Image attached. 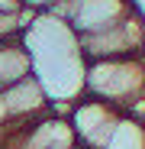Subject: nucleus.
<instances>
[{
	"mask_svg": "<svg viewBox=\"0 0 145 149\" xmlns=\"http://www.w3.org/2000/svg\"><path fill=\"white\" fill-rule=\"evenodd\" d=\"M23 0H0V13H19Z\"/></svg>",
	"mask_w": 145,
	"mask_h": 149,
	"instance_id": "f8f14e48",
	"label": "nucleus"
},
{
	"mask_svg": "<svg viewBox=\"0 0 145 149\" xmlns=\"http://www.w3.org/2000/svg\"><path fill=\"white\" fill-rule=\"evenodd\" d=\"M84 94L100 97L123 113L135 97L145 94V52L126 58H97L87 62Z\"/></svg>",
	"mask_w": 145,
	"mask_h": 149,
	"instance_id": "f03ea898",
	"label": "nucleus"
},
{
	"mask_svg": "<svg viewBox=\"0 0 145 149\" xmlns=\"http://www.w3.org/2000/svg\"><path fill=\"white\" fill-rule=\"evenodd\" d=\"M68 149H84V146H78V143H74V146H68Z\"/></svg>",
	"mask_w": 145,
	"mask_h": 149,
	"instance_id": "ddd939ff",
	"label": "nucleus"
},
{
	"mask_svg": "<svg viewBox=\"0 0 145 149\" xmlns=\"http://www.w3.org/2000/svg\"><path fill=\"white\" fill-rule=\"evenodd\" d=\"M119 120V110L100 97H78L68 110V123H71V133H74V143L84 149H103V143L110 139L113 127Z\"/></svg>",
	"mask_w": 145,
	"mask_h": 149,
	"instance_id": "20e7f679",
	"label": "nucleus"
},
{
	"mask_svg": "<svg viewBox=\"0 0 145 149\" xmlns=\"http://www.w3.org/2000/svg\"><path fill=\"white\" fill-rule=\"evenodd\" d=\"M103 149H145V127L139 120L119 113V120H116L110 139L103 143Z\"/></svg>",
	"mask_w": 145,
	"mask_h": 149,
	"instance_id": "6e6552de",
	"label": "nucleus"
},
{
	"mask_svg": "<svg viewBox=\"0 0 145 149\" xmlns=\"http://www.w3.org/2000/svg\"><path fill=\"white\" fill-rule=\"evenodd\" d=\"M135 7H139L135 0H58V7L52 13L68 19L78 36H87L97 29H107L110 23L123 19Z\"/></svg>",
	"mask_w": 145,
	"mask_h": 149,
	"instance_id": "39448f33",
	"label": "nucleus"
},
{
	"mask_svg": "<svg viewBox=\"0 0 145 149\" xmlns=\"http://www.w3.org/2000/svg\"><path fill=\"white\" fill-rule=\"evenodd\" d=\"M81 52L87 62L97 58H126L145 52V10L135 7L123 19L110 23L107 29H97L81 36Z\"/></svg>",
	"mask_w": 145,
	"mask_h": 149,
	"instance_id": "7ed1b4c3",
	"label": "nucleus"
},
{
	"mask_svg": "<svg viewBox=\"0 0 145 149\" xmlns=\"http://www.w3.org/2000/svg\"><path fill=\"white\" fill-rule=\"evenodd\" d=\"M19 42L29 52L32 74L48 94L52 113L68 117L71 104L84 97L87 58L81 52V36L71 29L68 19L55 13H36L29 26L19 33Z\"/></svg>",
	"mask_w": 145,
	"mask_h": 149,
	"instance_id": "f257e3e1",
	"label": "nucleus"
},
{
	"mask_svg": "<svg viewBox=\"0 0 145 149\" xmlns=\"http://www.w3.org/2000/svg\"><path fill=\"white\" fill-rule=\"evenodd\" d=\"M36 13L29 7H23L19 13H0V42H10V39H19V33L29 26V19Z\"/></svg>",
	"mask_w": 145,
	"mask_h": 149,
	"instance_id": "1a4fd4ad",
	"label": "nucleus"
},
{
	"mask_svg": "<svg viewBox=\"0 0 145 149\" xmlns=\"http://www.w3.org/2000/svg\"><path fill=\"white\" fill-rule=\"evenodd\" d=\"M23 7H29L32 13H52L58 7V0H23Z\"/></svg>",
	"mask_w": 145,
	"mask_h": 149,
	"instance_id": "9b49d317",
	"label": "nucleus"
},
{
	"mask_svg": "<svg viewBox=\"0 0 145 149\" xmlns=\"http://www.w3.org/2000/svg\"><path fill=\"white\" fill-rule=\"evenodd\" d=\"M123 113H126V117H132V120H139L142 127H145V94H142V97H135V101H132Z\"/></svg>",
	"mask_w": 145,
	"mask_h": 149,
	"instance_id": "9d476101",
	"label": "nucleus"
},
{
	"mask_svg": "<svg viewBox=\"0 0 145 149\" xmlns=\"http://www.w3.org/2000/svg\"><path fill=\"white\" fill-rule=\"evenodd\" d=\"M0 94H3V104H7V113H10V130L23 127V123H32V120H39L42 113L52 110L48 94H45V88L39 84L36 74H26V78L13 81L10 88H3Z\"/></svg>",
	"mask_w": 145,
	"mask_h": 149,
	"instance_id": "423d86ee",
	"label": "nucleus"
},
{
	"mask_svg": "<svg viewBox=\"0 0 145 149\" xmlns=\"http://www.w3.org/2000/svg\"><path fill=\"white\" fill-rule=\"evenodd\" d=\"M32 74V62H29V52L19 39H10V42H0V91L10 88L13 81Z\"/></svg>",
	"mask_w": 145,
	"mask_h": 149,
	"instance_id": "0eeeda50",
	"label": "nucleus"
}]
</instances>
